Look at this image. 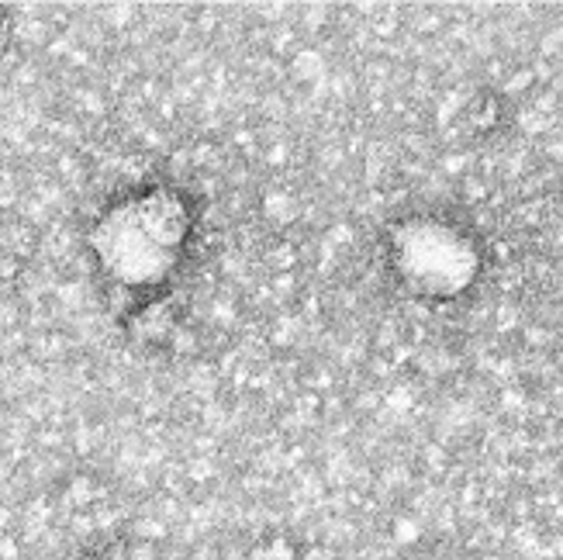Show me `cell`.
Returning <instances> with one entry per match:
<instances>
[{
	"instance_id": "cell-1",
	"label": "cell",
	"mask_w": 563,
	"mask_h": 560,
	"mask_svg": "<svg viewBox=\"0 0 563 560\" xmlns=\"http://www.w3.org/2000/svg\"><path fill=\"white\" fill-rule=\"evenodd\" d=\"M184 215L174 201H145L114 211L97 232V253L121 281H150L169 263L180 242Z\"/></svg>"
},
{
	"instance_id": "cell-2",
	"label": "cell",
	"mask_w": 563,
	"mask_h": 560,
	"mask_svg": "<svg viewBox=\"0 0 563 560\" xmlns=\"http://www.w3.org/2000/svg\"><path fill=\"white\" fill-rule=\"evenodd\" d=\"M398 266L405 281L426 295H453L471 284L477 256L460 232L439 222H415L398 232Z\"/></svg>"
}]
</instances>
